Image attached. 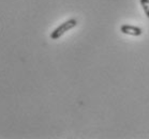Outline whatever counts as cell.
I'll return each mask as SVG.
<instances>
[{"instance_id": "obj_1", "label": "cell", "mask_w": 149, "mask_h": 139, "mask_svg": "<svg viewBox=\"0 0 149 139\" xmlns=\"http://www.w3.org/2000/svg\"><path fill=\"white\" fill-rule=\"evenodd\" d=\"M78 21L76 18H69L65 21H63L62 24H60L58 27H56L54 30L52 31L51 34H49V37L53 41H56L58 39H60L63 34H65L67 32H69L70 30L74 29L76 26H77Z\"/></svg>"}, {"instance_id": "obj_2", "label": "cell", "mask_w": 149, "mask_h": 139, "mask_svg": "<svg viewBox=\"0 0 149 139\" xmlns=\"http://www.w3.org/2000/svg\"><path fill=\"white\" fill-rule=\"evenodd\" d=\"M120 31L123 34L132 35V37H139L143 33L142 28L137 27V26H133V25H128V24L122 25L121 27H120Z\"/></svg>"}, {"instance_id": "obj_3", "label": "cell", "mask_w": 149, "mask_h": 139, "mask_svg": "<svg viewBox=\"0 0 149 139\" xmlns=\"http://www.w3.org/2000/svg\"><path fill=\"white\" fill-rule=\"evenodd\" d=\"M139 3L142 6L143 10L145 12L146 16L149 18V0H139Z\"/></svg>"}]
</instances>
